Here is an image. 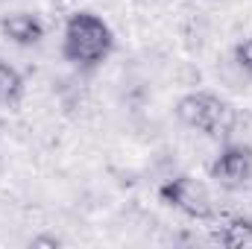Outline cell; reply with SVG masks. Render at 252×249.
<instances>
[{
    "label": "cell",
    "instance_id": "obj_1",
    "mask_svg": "<svg viewBox=\"0 0 252 249\" xmlns=\"http://www.w3.org/2000/svg\"><path fill=\"white\" fill-rule=\"evenodd\" d=\"M115 50V32L112 27L94 15V12H73L64 24L62 53L64 59L82 70H91L103 64Z\"/></svg>",
    "mask_w": 252,
    "mask_h": 249
},
{
    "label": "cell",
    "instance_id": "obj_2",
    "mask_svg": "<svg viewBox=\"0 0 252 249\" xmlns=\"http://www.w3.org/2000/svg\"><path fill=\"white\" fill-rule=\"evenodd\" d=\"M176 115L185 126L199 129L202 135H208L214 141H226L235 132V124H238L235 109L226 100H220L217 94H208V91L185 94L176 103Z\"/></svg>",
    "mask_w": 252,
    "mask_h": 249
},
{
    "label": "cell",
    "instance_id": "obj_3",
    "mask_svg": "<svg viewBox=\"0 0 252 249\" xmlns=\"http://www.w3.org/2000/svg\"><path fill=\"white\" fill-rule=\"evenodd\" d=\"M161 199L167 205H173L176 211H182L190 220H208L214 214V202H211V193L208 187L190 176H176V179H167L164 185L158 187Z\"/></svg>",
    "mask_w": 252,
    "mask_h": 249
},
{
    "label": "cell",
    "instance_id": "obj_4",
    "mask_svg": "<svg viewBox=\"0 0 252 249\" xmlns=\"http://www.w3.org/2000/svg\"><path fill=\"white\" fill-rule=\"evenodd\" d=\"M211 179L223 187H241L252 179V147L226 144L208 167Z\"/></svg>",
    "mask_w": 252,
    "mask_h": 249
},
{
    "label": "cell",
    "instance_id": "obj_5",
    "mask_svg": "<svg viewBox=\"0 0 252 249\" xmlns=\"http://www.w3.org/2000/svg\"><path fill=\"white\" fill-rule=\"evenodd\" d=\"M0 32L18 47H32L44 38V24L30 12H15L0 21Z\"/></svg>",
    "mask_w": 252,
    "mask_h": 249
},
{
    "label": "cell",
    "instance_id": "obj_6",
    "mask_svg": "<svg viewBox=\"0 0 252 249\" xmlns=\"http://www.w3.org/2000/svg\"><path fill=\"white\" fill-rule=\"evenodd\" d=\"M21 100H24V76L0 59V103L15 109L21 106Z\"/></svg>",
    "mask_w": 252,
    "mask_h": 249
},
{
    "label": "cell",
    "instance_id": "obj_7",
    "mask_svg": "<svg viewBox=\"0 0 252 249\" xmlns=\"http://www.w3.org/2000/svg\"><path fill=\"white\" fill-rule=\"evenodd\" d=\"M217 241L229 249H252V220L250 217H235L223 226Z\"/></svg>",
    "mask_w": 252,
    "mask_h": 249
},
{
    "label": "cell",
    "instance_id": "obj_8",
    "mask_svg": "<svg viewBox=\"0 0 252 249\" xmlns=\"http://www.w3.org/2000/svg\"><path fill=\"white\" fill-rule=\"evenodd\" d=\"M235 62L241 64L247 73L252 76V38H247V41H241L238 47H235Z\"/></svg>",
    "mask_w": 252,
    "mask_h": 249
},
{
    "label": "cell",
    "instance_id": "obj_9",
    "mask_svg": "<svg viewBox=\"0 0 252 249\" xmlns=\"http://www.w3.org/2000/svg\"><path fill=\"white\" fill-rule=\"evenodd\" d=\"M59 244H62L59 238H35L32 241V247H59Z\"/></svg>",
    "mask_w": 252,
    "mask_h": 249
}]
</instances>
